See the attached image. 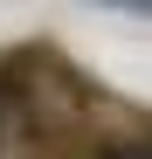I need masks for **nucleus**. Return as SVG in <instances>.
<instances>
[{
  "label": "nucleus",
  "mask_w": 152,
  "mask_h": 159,
  "mask_svg": "<svg viewBox=\"0 0 152 159\" xmlns=\"http://www.w3.org/2000/svg\"><path fill=\"white\" fill-rule=\"evenodd\" d=\"M111 159H152V152H138V145H124V152H111Z\"/></svg>",
  "instance_id": "f257e3e1"
}]
</instances>
